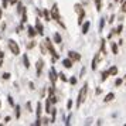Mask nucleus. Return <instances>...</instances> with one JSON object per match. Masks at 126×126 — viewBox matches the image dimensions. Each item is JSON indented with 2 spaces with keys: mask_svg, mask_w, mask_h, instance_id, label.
<instances>
[{
  "mask_svg": "<svg viewBox=\"0 0 126 126\" xmlns=\"http://www.w3.org/2000/svg\"><path fill=\"white\" fill-rule=\"evenodd\" d=\"M74 9H75V12L78 13V23L82 24V20H84V16H85L84 9H82V6H81V4H75Z\"/></svg>",
  "mask_w": 126,
  "mask_h": 126,
  "instance_id": "obj_3",
  "label": "nucleus"
},
{
  "mask_svg": "<svg viewBox=\"0 0 126 126\" xmlns=\"http://www.w3.org/2000/svg\"><path fill=\"white\" fill-rule=\"evenodd\" d=\"M51 17L54 18V20H57L58 24H61V26L64 27V24L61 23V20H60V13H58V6H57V4H54L52 9H51Z\"/></svg>",
  "mask_w": 126,
  "mask_h": 126,
  "instance_id": "obj_5",
  "label": "nucleus"
},
{
  "mask_svg": "<svg viewBox=\"0 0 126 126\" xmlns=\"http://www.w3.org/2000/svg\"><path fill=\"white\" fill-rule=\"evenodd\" d=\"M109 74L110 75H116L118 74V68H116V67H112V68L109 69Z\"/></svg>",
  "mask_w": 126,
  "mask_h": 126,
  "instance_id": "obj_19",
  "label": "nucleus"
},
{
  "mask_svg": "<svg viewBox=\"0 0 126 126\" xmlns=\"http://www.w3.org/2000/svg\"><path fill=\"white\" fill-rule=\"evenodd\" d=\"M103 26H105V18H101V23H99V30H102Z\"/></svg>",
  "mask_w": 126,
  "mask_h": 126,
  "instance_id": "obj_25",
  "label": "nucleus"
},
{
  "mask_svg": "<svg viewBox=\"0 0 126 126\" xmlns=\"http://www.w3.org/2000/svg\"><path fill=\"white\" fill-rule=\"evenodd\" d=\"M120 84H122V79H116V86L120 85Z\"/></svg>",
  "mask_w": 126,
  "mask_h": 126,
  "instance_id": "obj_36",
  "label": "nucleus"
},
{
  "mask_svg": "<svg viewBox=\"0 0 126 126\" xmlns=\"http://www.w3.org/2000/svg\"><path fill=\"white\" fill-rule=\"evenodd\" d=\"M69 82L74 85V84H77V79H75V78H71V79H69Z\"/></svg>",
  "mask_w": 126,
  "mask_h": 126,
  "instance_id": "obj_30",
  "label": "nucleus"
},
{
  "mask_svg": "<svg viewBox=\"0 0 126 126\" xmlns=\"http://www.w3.org/2000/svg\"><path fill=\"white\" fill-rule=\"evenodd\" d=\"M125 78H126V75H125Z\"/></svg>",
  "mask_w": 126,
  "mask_h": 126,
  "instance_id": "obj_43",
  "label": "nucleus"
},
{
  "mask_svg": "<svg viewBox=\"0 0 126 126\" xmlns=\"http://www.w3.org/2000/svg\"><path fill=\"white\" fill-rule=\"evenodd\" d=\"M40 115H41V103H37V119H40Z\"/></svg>",
  "mask_w": 126,
  "mask_h": 126,
  "instance_id": "obj_17",
  "label": "nucleus"
},
{
  "mask_svg": "<svg viewBox=\"0 0 126 126\" xmlns=\"http://www.w3.org/2000/svg\"><path fill=\"white\" fill-rule=\"evenodd\" d=\"M60 77H61V79L63 81H67V77H65L64 74H60Z\"/></svg>",
  "mask_w": 126,
  "mask_h": 126,
  "instance_id": "obj_31",
  "label": "nucleus"
},
{
  "mask_svg": "<svg viewBox=\"0 0 126 126\" xmlns=\"http://www.w3.org/2000/svg\"><path fill=\"white\" fill-rule=\"evenodd\" d=\"M43 65H44L43 60H38V61H37V64H35V67H37V75H38V77L41 75V71H43Z\"/></svg>",
  "mask_w": 126,
  "mask_h": 126,
  "instance_id": "obj_9",
  "label": "nucleus"
},
{
  "mask_svg": "<svg viewBox=\"0 0 126 126\" xmlns=\"http://www.w3.org/2000/svg\"><path fill=\"white\" fill-rule=\"evenodd\" d=\"M23 20H21V23H26V21H27V13H26V10H24L23 9Z\"/></svg>",
  "mask_w": 126,
  "mask_h": 126,
  "instance_id": "obj_23",
  "label": "nucleus"
},
{
  "mask_svg": "<svg viewBox=\"0 0 126 126\" xmlns=\"http://www.w3.org/2000/svg\"><path fill=\"white\" fill-rule=\"evenodd\" d=\"M46 46H47V48H48V51H50V54H51L52 57L58 58V54H57V51H55V48L52 46V41L50 40V38H46Z\"/></svg>",
  "mask_w": 126,
  "mask_h": 126,
  "instance_id": "obj_4",
  "label": "nucleus"
},
{
  "mask_svg": "<svg viewBox=\"0 0 126 126\" xmlns=\"http://www.w3.org/2000/svg\"><path fill=\"white\" fill-rule=\"evenodd\" d=\"M1 65H3V63H1V61H0V67H1Z\"/></svg>",
  "mask_w": 126,
  "mask_h": 126,
  "instance_id": "obj_42",
  "label": "nucleus"
},
{
  "mask_svg": "<svg viewBox=\"0 0 126 126\" xmlns=\"http://www.w3.org/2000/svg\"><path fill=\"white\" fill-rule=\"evenodd\" d=\"M68 57H69V60H74V61H79L81 60V55L78 54V52H75V51H69Z\"/></svg>",
  "mask_w": 126,
  "mask_h": 126,
  "instance_id": "obj_7",
  "label": "nucleus"
},
{
  "mask_svg": "<svg viewBox=\"0 0 126 126\" xmlns=\"http://www.w3.org/2000/svg\"><path fill=\"white\" fill-rule=\"evenodd\" d=\"M44 17H46V20L50 21V13H48V10H44Z\"/></svg>",
  "mask_w": 126,
  "mask_h": 126,
  "instance_id": "obj_24",
  "label": "nucleus"
},
{
  "mask_svg": "<svg viewBox=\"0 0 126 126\" xmlns=\"http://www.w3.org/2000/svg\"><path fill=\"white\" fill-rule=\"evenodd\" d=\"M0 18H1V9H0Z\"/></svg>",
  "mask_w": 126,
  "mask_h": 126,
  "instance_id": "obj_41",
  "label": "nucleus"
},
{
  "mask_svg": "<svg viewBox=\"0 0 126 126\" xmlns=\"http://www.w3.org/2000/svg\"><path fill=\"white\" fill-rule=\"evenodd\" d=\"M0 105H1V103H0Z\"/></svg>",
  "mask_w": 126,
  "mask_h": 126,
  "instance_id": "obj_44",
  "label": "nucleus"
},
{
  "mask_svg": "<svg viewBox=\"0 0 126 126\" xmlns=\"http://www.w3.org/2000/svg\"><path fill=\"white\" fill-rule=\"evenodd\" d=\"M67 108H68V109L72 108V101H68V103H67Z\"/></svg>",
  "mask_w": 126,
  "mask_h": 126,
  "instance_id": "obj_29",
  "label": "nucleus"
},
{
  "mask_svg": "<svg viewBox=\"0 0 126 126\" xmlns=\"http://www.w3.org/2000/svg\"><path fill=\"white\" fill-rule=\"evenodd\" d=\"M7 1H9V0H3V7H4V9L7 7Z\"/></svg>",
  "mask_w": 126,
  "mask_h": 126,
  "instance_id": "obj_34",
  "label": "nucleus"
},
{
  "mask_svg": "<svg viewBox=\"0 0 126 126\" xmlns=\"http://www.w3.org/2000/svg\"><path fill=\"white\" fill-rule=\"evenodd\" d=\"M35 34H37V30L33 29V27H29V35L30 37H34Z\"/></svg>",
  "mask_w": 126,
  "mask_h": 126,
  "instance_id": "obj_12",
  "label": "nucleus"
},
{
  "mask_svg": "<svg viewBox=\"0 0 126 126\" xmlns=\"http://www.w3.org/2000/svg\"><path fill=\"white\" fill-rule=\"evenodd\" d=\"M23 63H24V67L26 68L30 67V61H29V58H27V55H23Z\"/></svg>",
  "mask_w": 126,
  "mask_h": 126,
  "instance_id": "obj_14",
  "label": "nucleus"
},
{
  "mask_svg": "<svg viewBox=\"0 0 126 126\" xmlns=\"http://www.w3.org/2000/svg\"><path fill=\"white\" fill-rule=\"evenodd\" d=\"M35 30H37V33L38 34H44V31H43V24H41V21L40 20H37V23H35Z\"/></svg>",
  "mask_w": 126,
  "mask_h": 126,
  "instance_id": "obj_10",
  "label": "nucleus"
},
{
  "mask_svg": "<svg viewBox=\"0 0 126 126\" xmlns=\"http://www.w3.org/2000/svg\"><path fill=\"white\" fill-rule=\"evenodd\" d=\"M54 40H55V43H58V44H61V43H63V38H61V35L58 34V33L54 35Z\"/></svg>",
  "mask_w": 126,
  "mask_h": 126,
  "instance_id": "obj_16",
  "label": "nucleus"
},
{
  "mask_svg": "<svg viewBox=\"0 0 126 126\" xmlns=\"http://www.w3.org/2000/svg\"><path fill=\"white\" fill-rule=\"evenodd\" d=\"M105 54H106V52H103L102 50H101V51L95 55V58L92 60V69H96L98 68V64H99V61L103 58V55H105Z\"/></svg>",
  "mask_w": 126,
  "mask_h": 126,
  "instance_id": "obj_2",
  "label": "nucleus"
},
{
  "mask_svg": "<svg viewBox=\"0 0 126 126\" xmlns=\"http://www.w3.org/2000/svg\"><path fill=\"white\" fill-rule=\"evenodd\" d=\"M112 51H113V54H118V46H116V43H112Z\"/></svg>",
  "mask_w": 126,
  "mask_h": 126,
  "instance_id": "obj_22",
  "label": "nucleus"
},
{
  "mask_svg": "<svg viewBox=\"0 0 126 126\" xmlns=\"http://www.w3.org/2000/svg\"><path fill=\"white\" fill-rule=\"evenodd\" d=\"M46 112H47V113H50V112H51V110H50V98L46 101Z\"/></svg>",
  "mask_w": 126,
  "mask_h": 126,
  "instance_id": "obj_18",
  "label": "nucleus"
},
{
  "mask_svg": "<svg viewBox=\"0 0 126 126\" xmlns=\"http://www.w3.org/2000/svg\"><path fill=\"white\" fill-rule=\"evenodd\" d=\"M88 30H89V23L86 21V23L82 26V33H84V34H86V33H88Z\"/></svg>",
  "mask_w": 126,
  "mask_h": 126,
  "instance_id": "obj_13",
  "label": "nucleus"
},
{
  "mask_svg": "<svg viewBox=\"0 0 126 126\" xmlns=\"http://www.w3.org/2000/svg\"><path fill=\"white\" fill-rule=\"evenodd\" d=\"M95 3H96V10H98V12H101V7H102L101 0H95Z\"/></svg>",
  "mask_w": 126,
  "mask_h": 126,
  "instance_id": "obj_20",
  "label": "nucleus"
},
{
  "mask_svg": "<svg viewBox=\"0 0 126 126\" xmlns=\"http://www.w3.org/2000/svg\"><path fill=\"white\" fill-rule=\"evenodd\" d=\"M9 48H10V51H12L14 55H18V54H20V48H18V46H17L16 41L9 40Z\"/></svg>",
  "mask_w": 126,
  "mask_h": 126,
  "instance_id": "obj_6",
  "label": "nucleus"
},
{
  "mask_svg": "<svg viewBox=\"0 0 126 126\" xmlns=\"http://www.w3.org/2000/svg\"><path fill=\"white\" fill-rule=\"evenodd\" d=\"M41 51H43V52H44V54H46V47L43 46V44H41Z\"/></svg>",
  "mask_w": 126,
  "mask_h": 126,
  "instance_id": "obj_37",
  "label": "nucleus"
},
{
  "mask_svg": "<svg viewBox=\"0 0 126 126\" xmlns=\"http://www.w3.org/2000/svg\"><path fill=\"white\" fill-rule=\"evenodd\" d=\"M16 118H20V106H16Z\"/></svg>",
  "mask_w": 126,
  "mask_h": 126,
  "instance_id": "obj_26",
  "label": "nucleus"
},
{
  "mask_svg": "<svg viewBox=\"0 0 126 126\" xmlns=\"http://www.w3.org/2000/svg\"><path fill=\"white\" fill-rule=\"evenodd\" d=\"M9 103H10V105H14V102H13V98H12V96H9Z\"/></svg>",
  "mask_w": 126,
  "mask_h": 126,
  "instance_id": "obj_32",
  "label": "nucleus"
},
{
  "mask_svg": "<svg viewBox=\"0 0 126 126\" xmlns=\"http://www.w3.org/2000/svg\"><path fill=\"white\" fill-rule=\"evenodd\" d=\"M122 10H123V12L126 13V1H125V3H123V6H122Z\"/></svg>",
  "mask_w": 126,
  "mask_h": 126,
  "instance_id": "obj_35",
  "label": "nucleus"
},
{
  "mask_svg": "<svg viewBox=\"0 0 126 126\" xmlns=\"http://www.w3.org/2000/svg\"><path fill=\"white\" fill-rule=\"evenodd\" d=\"M3 78H4V79H9V78H10V74H9V72L3 74Z\"/></svg>",
  "mask_w": 126,
  "mask_h": 126,
  "instance_id": "obj_28",
  "label": "nucleus"
},
{
  "mask_svg": "<svg viewBox=\"0 0 126 126\" xmlns=\"http://www.w3.org/2000/svg\"><path fill=\"white\" fill-rule=\"evenodd\" d=\"M86 91H88V84H85L84 85V88L79 91V95H78V102H77V106L79 108L81 106V103H82V101L85 99V96H86Z\"/></svg>",
  "mask_w": 126,
  "mask_h": 126,
  "instance_id": "obj_1",
  "label": "nucleus"
},
{
  "mask_svg": "<svg viewBox=\"0 0 126 126\" xmlns=\"http://www.w3.org/2000/svg\"><path fill=\"white\" fill-rule=\"evenodd\" d=\"M27 47H29V48H33V47H34V41H31V43H30Z\"/></svg>",
  "mask_w": 126,
  "mask_h": 126,
  "instance_id": "obj_33",
  "label": "nucleus"
},
{
  "mask_svg": "<svg viewBox=\"0 0 126 126\" xmlns=\"http://www.w3.org/2000/svg\"><path fill=\"white\" fill-rule=\"evenodd\" d=\"M113 98H115V95L112 94V92H110V94H108V95H106V98H105V102H110Z\"/></svg>",
  "mask_w": 126,
  "mask_h": 126,
  "instance_id": "obj_15",
  "label": "nucleus"
},
{
  "mask_svg": "<svg viewBox=\"0 0 126 126\" xmlns=\"http://www.w3.org/2000/svg\"><path fill=\"white\" fill-rule=\"evenodd\" d=\"M1 58H3V52L0 51V60H1Z\"/></svg>",
  "mask_w": 126,
  "mask_h": 126,
  "instance_id": "obj_40",
  "label": "nucleus"
},
{
  "mask_svg": "<svg viewBox=\"0 0 126 126\" xmlns=\"http://www.w3.org/2000/svg\"><path fill=\"white\" fill-rule=\"evenodd\" d=\"M17 3V0H10V4H16Z\"/></svg>",
  "mask_w": 126,
  "mask_h": 126,
  "instance_id": "obj_39",
  "label": "nucleus"
},
{
  "mask_svg": "<svg viewBox=\"0 0 126 126\" xmlns=\"http://www.w3.org/2000/svg\"><path fill=\"white\" fill-rule=\"evenodd\" d=\"M113 20H115V16H110V20H109V23H113Z\"/></svg>",
  "mask_w": 126,
  "mask_h": 126,
  "instance_id": "obj_38",
  "label": "nucleus"
},
{
  "mask_svg": "<svg viewBox=\"0 0 126 126\" xmlns=\"http://www.w3.org/2000/svg\"><path fill=\"white\" fill-rule=\"evenodd\" d=\"M109 75H110V74H109V71H103V72H102V81H105Z\"/></svg>",
  "mask_w": 126,
  "mask_h": 126,
  "instance_id": "obj_21",
  "label": "nucleus"
},
{
  "mask_svg": "<svg viewBox=\"0 0 126 126\" xmlns=\"http://www.w3.org/2000/svg\"><path fill=\"white\" fill-rule=\"evenodd\" d=\"M63 65L64 67H65V68H71V67H72V60H64L63 61Z\"/></svg>",
  "mask_w": 126,
  "mask_h": 126,
  "instance_id": "obj_11",
  "label": "nucleus"
},
{
  "mask_svg": "<svg viewBox=\"0 0 126 126\" xmlns=\"http://www.w3.org/2000/svg\"><path fill=\"white\" fill-rule=\"evenodd\" d=\"M50 79H51L52 85H54V84H55V81H57V72H55L54 67H51V69H50Z\"/></svg>",
  "mask_w": 126,
  "mask_h": 126,
  "instance_id": "obj_8",
  "label": "nucleus"
},
{
  "mask_svg": "<svg viewBox=\"0 0 126 126\" xmlns=\"http://www.w3.org/2000/svg\"><path fill=\"white\" fill-rule=\"evenodd\" d=\"M41 123H44V125H48V123H50V120L47 119V118H44V119H43V122H41Z\"/></svg>",
  "mask_w": 126,
  "mask_h": 126,
  "instance_id": "obj_27",
  "label": "nucleus"
}]
</instances>
